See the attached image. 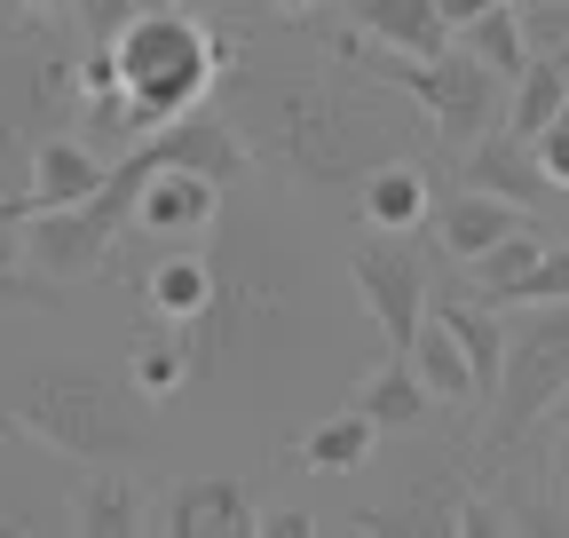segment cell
I'll list each match as a JSON object with an SVG mask.
<instances>
[{"mask_svg":"<svg viewBox=\"0 0 569 538\" xmlns=\"http://www.w3.org/2000/svg\"><path fill=\"white\" fill-rule=\"evenodd\" d=\"M403 357H411V372L427 380V396H436V404H482V396H475V365H467V349L451 341V325H443L436 309H427L419 341H411Z\"/></svg>","mask_w":569,"mask_h":538,"instance_id":"20","label":"cell"},{"mask_svg":"<svg viewBox=\"0 0 569 538\" xmlns=\"http://www.w3.org/2000/svg\"><path fill=\"white\" fill-rule=\"evenodd\" d=\"M365 56H372V72H380L388 88H403V96L427 111V127H436L451 151L482 143V134L498 127L507 80H498L490 63H475L467 48H443V56H380V48L365 40Z\"/></svg>","mask_w":569,"mask_h":538,"instance_id":"6","label":"cell"},{"mask_svg":"<svg viewBox=\"0 0 569 538\" xmlns=\"http://www.w3.org/2000/svg\"><path fill=\"white\" fill-rule=\"evenodd\" d=\"M213 215H222V182L213 175H198V167H151L142 175V190H134V230L142 238H198Z\"/></svg>","mask_w":569,"mask_h":538,"instance_id":"8","label":"cell"},{"mask_svg":"<svg viewBox=\"0 0 569 538\" xmlns=\"http://www.w3.org/2000/svg\"><path fill=\"white\" fill-rule=\"evenodd\" d=\"M356 207H365V222L380 238H403V230H419L427 215H436V198H427V175L411 159H388V167H372L365 182H356Z\"/></svg>","mask_w":569,"mask_h":538,"instance_id":"17","label":"cell"},{"mask_svg":"<svg viewBox=\"0 0 569 538\" xmlns=\"http://www.w3.org/2000/svg\"><path fill=\"white\" fill-rule=\"evenodd\" d=\"M459 484H443V476H419L403 499H388V507H356L348 515V530L356 538H459Z\"/></svg>","mask_w":569,"mask_h":538,"instance_id":"12","label":"cell"},{"mask_svg":"<svg viewBox=\"0 0 569 538\" xmlns=\"http://www.w3.org/2000/svg\"><path fill=\"white\" fill-rule=\"evenodd\" d=\"M538 301H569V238H546L538 269L515 286V301H507V309H538Z\"/></svg>","mask_w":569,"mask_h":538,"instance_id":"27","label":"cell"},{"mask_svg":"<svg viewBox=\"0 0 569 538\" xmlns=\"http://www.w3.org/2000/svg\"><path fill=\"white\" fill-rule=\"evenodd\" d=\"M467 190H490V198H507V207H522V215L553 207V182H546L538 151L515 127H490L482 143H467Z\"/></svg>","mask_w":569,"mask_h":538,"instance_id":"10","label":"cell"},{"mask_svg":"<svg viewBox=\"0 0 569 538\" xmlns=\"http://www.w3.org/2000/svg\"><path fill=\"white\" fill-rule=\"evenodd\" d=\"M0 301H9V309H56V286L48 278H24L17 261H0Z\"/></svg>","mask_w":569,"mask_h":538,"instance_id":"31","label":"cell"},{"mask_svg":"<svg viewBox=\"0 0 569 538\" xmlns=\"http://www.w3.org/2000/svg\"><path fill=\"white\" fill-rule=\"evenodd\" d=\"M167 9H182V17H222L230 0H167Z\"/></svg>","mask_w":569,"mask_h":538,"instance_id":"36","label":"cell"},{"mask_svg":"<svg viewBox=\"0 0 569 538\" xmlns=\"http://www.w3.org/2000/svg\"><path fill=\"white\" fill-rule=\"evenodd\" d=\"M142 301H151L167 325L206 317V301H213V261H206V253H167L151 278H142Z\"/></svg>","mask_w":569,"mask_h":538,"instance_id":"22","label":"cell"},{"mask_svg":"<svg viewBox=\"0 0 569 538\" xmlns=\"http://www.w3.org/2000/svg\"><path fill=\"white\" fill-rule=\"evenodd\" d=\"M277 9H284V17H301V9H317V0H277Z\"/></svg>","mask_w":569,"mask_h":538,"instance_id":"39","label":"cell"},{"mask_svg":"<svg viewBox=\"0 0 569 538\" xmlns=\"http://www.w3.org/2000/svg\"><path fill=\"white\" fill-rule=\"evenodd\" d=\"M348 24L380 56H443L451 48V24L436 0H348Z\"/></svg>","mask_w":569,"mask_h":538,"instance_id":"13","label":"cell"},{"mask_svg":"<svg viewBox=\"0 0 569 538\" xmlns=\"http://www.w3.org/2000/svg\"><path fill=\"white\" fill-rule=\"evenodd\" d=\"M538 253H546V238H538L530 222H522L515 238H498L490 253H475V261H467V269H475V301L507 309V301H515V286H522L530 269H538Z\"/></svg>","mask_w":569,"mask_h":538,"instance_id":"25","label":"cell"},{"mask_svg":"<svg viewBox=\"0 0 569 538\" xmlns=\"http://www.w3.org/2000/svg\"><path fill=\"white\" fill-rule=\"evenodd\" d=\"M507 522L522 538H569V499H553V491H507Z\"/></svg>","mask_w":569,"mask_h":538,"instance_id":"28","label":"cell"},{"mask_svg":"<svg viewBox=\"0 0 569 538\" xmlns=\"http://www.w3.org/2000/svg\"><path fill=\"white\" fill-rule=\"evenodd\" d=\"M253 538H325V530H317V515H309V507H269Z\"/></svg>","mask_w":569,"mask_h":538,"instance_id":"33","label":"cell"},{"mask_svg":"<svg viewBox=\"0 0 569 538\" xmlns=\"http://www.w3.org/2000/svg\"><path fill=\"white\" fill-rule=\"evenodd\" d=\"M142 9H151V0H71V17L88 24V40H119Z\"/></svg>","mask_w":569,"mask_h":538,"instance_id":"29","label":"cell"},{"mask_svg":"<svg viewBox=\"0 0 569 538\" xmlns=\"http://www.w3.org/2000/svg\"><path fill=\"white\" fill-rule=\"evenodd\" d=\"M348 286H356V301L372 309L388 357H403L419 341V325H427V261L403 238H372V246L348 253Z\"/></svg>","mask_w":569,"mask_h":538,"instance_id":"7","label":"cell"},{"mask_svg":"<svg viewBox=\"0 0 569 538\" xmlns=\"http://www.w3.org/2000/svg\"><path fill=\"white\" fill-rule=\"evenodd\" d=\"M0 412H9L32 444L80 459V467H127L151 451V412L142 396L96 365H17L0 380Z\"/></svg>","mask_w":569,"mask_h":538,"instance_id":"2","label":"cell"},{"mask_svg":"<svg viewBox=\"0 0 569 538\" xmlns=\"http://www.w3.org/2000/svg\"><path fill=\"white\" fill-rule=\"evenodd\" d=\"M561 404H569V301L515 309V325H507V372H498V396H490L482 451L507 459L515 444H530L561 412Z\"/></svg>","mask_w":569,"mask_h":538,"instance_id":"5","label":"cell"},{"mask_svg":"<svg viewBox=\"0 0 569 538\" xmlns=\"http://www.w3.org/2000/svg\"><path fill=\"white\" fill-rule=\"evenodd\" d=\"M546 428H553V444H546V467H553V484L569 491V404H561V412H553Z\"/></svg>","mask_w":569,"mask_h":538,"instance_id":"34","label":"cell"},{"mask_svg":"<svg viewBox=\"0 0 569 538\" xmlns=\"http://www.w3.org/2000/svg\"><path fill=\"white\" fill-rule=\"evenodd\" d=\"M372 444H380V428L348 404V412H332L301 436V467H317V476H356V467L372 459Z\"/></svg>","mask_w":569,"mask_h":538,"instance_id":"23","label":"cell"},{"mask_svg":"<svg viewBox=\"0 0 569 538\" xmlns=\"http://www.w3.org/2000/svg\"><path fill=\"white\" fill-rule=\"evenodd\" d=\"M530 151H538V167H546V182H553V190H569V111H561V119H553V127L538 134V143H530Z\"/></svg>","mask_w":569,"mask_h":538,"instance_id":"32","label":"cell"},{"mask_svg":"<svg viewBox=\"0 0 569 538\" xmlns=\"http://www.w3.org/2000/svg\"><path fill=\"white\" fill-rule=\"evenodd\" d=\"M190 380V349H182V332H134V357H127V388L142 404H159Z\"/></svg>","mask_w":569,"mask_h":538,"instance_id":"26","label":"cell"},{"mask_svg":"<svg viewBox=\"0 0 569 538\" xmlns=\"http://www.w3.org/2000/svg\"><path fill=\"white\" fill-rule=\"evenodd\" d=\"M24 9H40V17H56V9H71V0H24Z\"/></svg>","mask_w":569,"mask_h":538,"instance_id":"38","label":"cell"},{"mask_svg":"<svg viewBox=\"0 0 569 538\" xmlns=\"http://www.w3.org/2000/svg\"><path fill=\"white\" fill-rule=\"evenodd\" d=\"M561 111H569V72H561V56H530L522 80L507 88V127L522 134V143H538Z\"/></svg>","mask_w":569,"mask_h":538,"instance_id":"21","label":"cell"},{"mask_svg":"<svg viewBox=\"0 0 569 538\" xmlns=\"http://www.w3.org/2000/svg\"><path fill=\"white\" fill-rule=\"evenodd\" d=\"M467 56L475 63H490V72L498 80H522V63H530V32H522V9H515V0H498V9H482L475 24H467Z\"/></svg>","mask_w":569,"mask_h":538,"instance_id":"24","label":"cell"},{"mask_svg":"<svg viewBox=\"0 0 569 538\" xmlns=\"http://www.w3.org/2000/svg\"><path fill=\"white\" fill-rule=\"evenodd\" d=\"M356 412H365L380 436H403V428H419L427 412H436V396H427V380L411 372V357H388V365H372L365 380H356Z\"/></svg>","mask_w":569,"mask_h":538,"instance_id":"16","label":"cell"},{"mask_svg":"<svg viewBox=\"0 0 569 538\" xmlns=\"http://www.w3.org/2000/svg\"><path fill=\"white\" fill-rule=\"evenodd\" d=\"M436 9H443V24H451V32H467L482 9H498V0H436Z\"/></svg>","mask_w":569,"mask_h":538,"instance_id":"35","label":"cell"},{"mask_svg":"<svg viewBox=\"0 0 569 538\" xmlns=\"http://www.w3.org/2000/svg\"><path fill=\"white\" fill-rule=\"evenodd\" d=\"M103 151L88 143V134H48V143L32 151V215H63L80 207V198L103 190Z\"/></svg>","mask_w":569,"mask_h":538,"instance_id":"14","label":"cell"},{"mask_svg":"<svg viewBox=\"0 0 569 538\" xmlns=\"http://www.w3.org/2000/svg\"><path fill=\"white\" fill-rule=\"evenodd\" d=\"M63 111H80L71 56H56V48L0 56V230L32 222V151L56 134Z\"/></svg>","mask_w":569,"mask_h":538,"instance_id":"4","label":"cell"},{"mask_svg":"<svg viewBox=\"0 0 569 538\" xmlns=\"http://www.w3.org/2000/svg\"><path fill=\"white\" fill-rule=\"evenodd\" d=\"M546 222H553V238H569V190H553V207H546Z\"/></svg>","mask_w":569,"mask_h":538,"instance_id":"37","label":"cell"},{"mask_svg":"<svg viewBox=\"0 0 569 538\" xmlns=\"http://www.w3.org/2000/svg\"><path fill=\"white\" fill-rule=\"evenodd\" d=\"M119 63V96H127V127L159 134L167 119L198 111V96L222 80V40L206 32V17H182L167 0H151L119 40H103Z\"/></svg>","mask_w":569,"mask_h":538,"instance_id":"3","label":"cell"},{"mask_svg":"<svg viewBox=\"0 0 569 538\" xmlns=\"http://www.w3.org/2000/svg\"><path fill=\"white\" fill-rule=\"evenodd\" d=\"M436 317L451 325V341L467 349V365H475V396L490 404L498 396V372H507V309H490V301H436Z\"/></svg>","mask_w":569,"mask_h":538,"instance_id":"19","label":"cell"},{"mask_svg":"<svg viewBox=\"0 0 569 538\" xmlns=\"http://www.w3.org/2000/svg\"><path fill=\"white\" fill-rule=\"evenodd\" d=\"M119 238H103L80 207H63V215H32L24 222V261H32V278H96V269L111 261Z\"/></svg>","mask_w":569,"mask_h":538,"instance_id":"11","label":"cell"},{"mask_svg":"<svg viewBox=\"0 0 569 538\" xmlns=\"http://www.w3.org/2000/svg\"><path fill=\"white\" fill-rule=\"evenodd\" d=\"M459 538H522L515 522H507V507H490V499H459Z\"/></svg>","mask_w":569,"mask_h":538,"instance_id":"30","label":"cell"},{"mask_svg":"<svg viewBox=\"0 0 569 538\" xmlns=\"http://www.w3.org/2000/svg\"><path fill=\"white\" fill-rule=\"evenodd\" d=\"M515 230H522V207H507V198H490V190H459L451 207H436V246L451 261H475Z\"/></svg>","mask_w":569,"mask_h":538,"instance_id":"18","label":"cell"},{"mask_svg":"<svg viewBox=\"0 0 569 538\" xmlns=\"http://www.w3.org/2000/svg\"><path fill=\"white\" fill-rule=\"evenodd\" d=\"M253 530H261V507L238 476H182L159 515V538H253Z\"/></svg>","mask_w":569,"mask_h":538,"instance_id":"9","label":"cell"},{"mask_svg":"<svg viewBox=\"0 0 569 538\" xmlns=\"http://www.w3.org/2000/svg\"><path fill=\"white\" fill-rule=\"evenodd\" d=\"M63 522H71V538H142L151 499H142V484L127 476V467H96V476L71 491Z\"/></svg>","mask_w":569,"mask_h":538,"instance_id":"15","label":"cell"},{"mask_svg":"<svg viewBox=\"0 0 569 538\" xmlns=\"http://www.w3.org/2000/svg\"><path fill=\"white\" fill-rule=\"evenodd\" d=\"M238 134L269 151L301 190H348L372 167L396 159V111L356 88V80H317V72H253L238 80Z\"/></svg>","mask_w":569,"mask_h":538,"instance_id":"1","label":"cell"}]
</instances>
